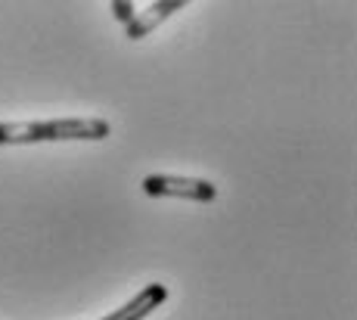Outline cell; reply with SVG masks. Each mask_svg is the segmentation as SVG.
Masks as SVG:
<instances>
[{
	"label": "cell",
	"mask_w": 357,
	"mask_h": 320,
	"mask_svg": "<svg viewBox=\"0 0 357 320\" xmlns=\"http://www.w3.org/2000/svg\"><path fill=\"white\" fill-rule=\"evenodd\" d=\"M165 298H168V286L165 283H149V286H143L130 302H125L121 308H115L112 314H106L100 320H146L155 308H162Z\"/></svg>",
	"instance_id": "cell-3"
},
{
	"label": "cell",
	"mask_w": 357,
	"mask_h": 320,
	"mask_svg": "<svg viewBox=\"0 0 357 320\" xmlns=\"http://www.w3.org/2000/svg\"><path fill=\"white\" fill-rule=\"evenodd\" d=\"M112 125L106 119H47V121H0V146L59 140H106Z\"/></svg>",
	"instance_id": "cell-1"
},
{
	"label": "cell",
	"mask_w": 357,
	"mask_h": 320,
	"mask_svg": "<svg viewBox=\"0 0 357 320\" xmlns=\"http://www.w3.org/2000/svg\"><path fill=\"white\" fill-rule=\"evenodd\" d=\"M112 16L115 19H119V22H130V19H134L137 16V6L134 3H128V0H115V3H112Z\"/></svg>",
	"instance_id": "cell-5"
},
{
	"label": "cell",
	"mask_w": 357,
	"mask_h": 320,
	"mask_svg": "<svg viewBox=\"0 0 357 320\" xmlns=\"http://www.w3.org/2000/svg\"><path fill=\"white\" fill-rule=\"evenodd\" d=\"M183 6H187V0H155V3H149L146 10L137 13V16L125 25V38H128V40L146 38L153 29H159L165 19H171L174 13H181Z\"/></svg>",
	"instance_id": "cell-4"
},
{
	"label": "cell",
	"mask_w": 357,
	"mask_h": 320,
	"mask_svg": "<svg viewBox=\"0 0 357 320\" xmlns=\"http://www.w3.org/2000/svg\"><path fill=\"white\" fill-rule=\"evenodd\" d=\"M143 193L153 199H190V202H208L218 199V187L205 178H177V174H146L143 178Z\"/></svg>",
	"instance_id": "cell-2"
}]
</instances>
